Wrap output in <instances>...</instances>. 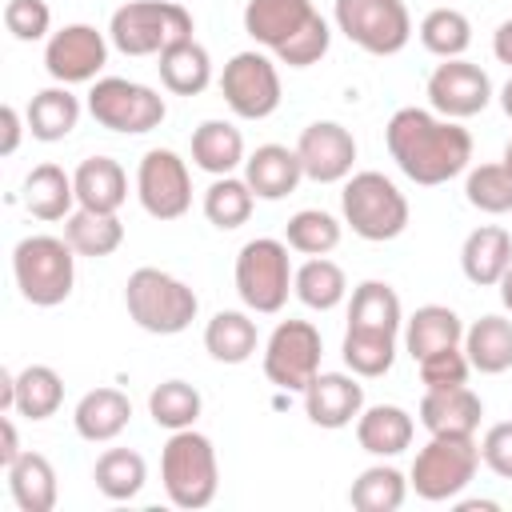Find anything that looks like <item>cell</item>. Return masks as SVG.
I'll use <instances>...</instances> for the list:
<instances>
[{
    "mask_svg": "<svg viewBox=\"0 0 512 512\" xmlns=\"http://www.w3.org/2000/svg\"><path fill=\"white\" fill-rule=\"evenodd\" d=\"M384 140H388V156L396 160V168L412 184H424V188L448 184L472 160L468 128L428 108H396L384 128Z\"/></svg>",
    "mask_w": 512,
    "mask_h": 512,
    "instance_id": "obj_1",
    "label": "cell"
},
{
    "mask_svg": "<svg viewBox=\"0 0 512 512\" xmlns=\"http://www.w3.org/2000/svg\"><path fill=\"white\" fill-rule=\"evenodd\" d=\"M244 32L288 68H308L324 60L332 44V28L312 8V0H248Z\"/></svg>",
    "mask_w": 512,
    "mask_h": 512,
    "instance_id": "obj_2",
    "label": "cell"
},
{
    "mask_svg": "<svg viewBox=\"0 0 512 512\" xmlns=\"http://www.w3.org/2000/svg\"><path fill=\"white\" fill-rule=\"evenodd\" d=\"M160 480L176 508H188V512L208 508L220 488V464H216L212 440L196 428L172 432L160 452Z\"/></svg>",
    "mask_w": 512,
    "mask_h": 512,
    "instance_id": "obj_3",
    "label": "cell"
},
{
    "mask_svg": "<svg viewBox=\"0 0 512 512\" xmlns=\"http://www.w3.org/2000/svg\"><path fill=\"white\" fill-rule=\"evenodd\" d=\"M12 276L28 304L56 308L76 284V248L60 236H24L12 248Z\"/></svg>",
    "mask_w": 512,
    "mask_h": 512,
    "instance_id": "obj_4",
    "label": "cell"
},
{
    "mask_svg": "<svg viewBox=\"0 0 512 512\" xmlns=\"http://www.w3.org/2000/svg\"><path fill=\"white\" fill-rule=\"evenodd\" d=\"M124 304H128V316L136 320V328H144L152 336H176L200 312L196 292L160 268H136L124 284Z\"/></svg>",
    "mask_w": 512,
    "mask_h": 512,
    "instance_id": "obj_5",
    "label": "cell"
},
{
    "mask_svg": "<svg viewBox=\"0 0 512 512\" xmlns=\"http://www.w3.org/2000/svg\"><path fill=\"white\" fill-rule=\"evenodd\" d=\"M344 224L372 244L396 240L408 228V196L384 176V172H352L340 192Z\"/></svg>",
    "mask_w": 512,
    "mask_h": 512,
    "instance_id": "obj_6",
    "label": "cell"
},
{
    "mask_svg": "<svg viewBox=\"0 0 512 512\" xmlns=\"http://www.w3.org/2000/svg\"><path fill=\"white\" fill-rule=\"evenodd\" d=\"M192 36V16L176 0H132L112 12L108 40L124 56H160L168 44Z\"/></svg>",
    "mask_w": 512,
    "mask_h": 512,
    "instance_id": "obj_7",
    "label": "cell"
},
{
    "mask_svg": "<svg viewBox=\"0 0 512 512\" xmlns=\"http://www.w3.org/2000/svg\"><path fill=\"white\" fill-rule=\"evenodd\" d=\"M476 468H480V444L476 436H432L416 460H412V472H408V484L416 488L420 500H456L472 480H476Z\"/></svg>",
    "mask_w": 512,
    "mask_h": 512,
    "instance_id": "obj_8",
    "label": "cell"
},
{
    "mask_svg": "<svg viewBox=\"0 0 512 512\" xmlns=\"http://www.w3.org/2000/svg\"><path fill=\"white\" fill-rule=\"evenodd\" d=\"M292 260H288V244L272 240V236H256L236 252V292L244 300V308L272 316L288 304L292 292Z\"/></svg>",
    "mask_w": 512,
    "mask_h": 512,
    "instance_id": "obj_9",
    "label": "cell"
},
{
    "mask_svg": "<svg viewBox=\"0 0 512 512\" xmlns=\"http://www.w3.org/2000/svg\"><path fill=\"white\" fill-rule=\"evenodd\" d=\"M88 112L100 128L108 132H124V136H140L164 124L168 108L164 96L152 92L148 84L124 80V76H104L88 88Z\"/></svg>",
    "mask_w": 512,
    "mask_h": 512,
    "instance_id": "obj_10",
    "label": "cell"
},
{
    "mask_svg": "<svg viewBox=\"0 0 512 512\" xmlns=\"http://www.w3.org/2000/svg\"><path fill=\"white\" fill-rule=\"evenodd\" d=\"M336 28L372 56H396L412 40V16L404 0H336Z\"/></svg>",
    "mask_w": 512,
    "mask_h": 512,
    "instance_id": "obj_11",
    "label": "cell"
},
{
    "mask_svg": "<svg viewBox=\"0 0 512 512\" xmlns=\"http://www.w3.org/2000/svg\"><path fill=\"white\" fill-rule=\"evenodd\" d=\"M324 340L308 320H280L264 344V376L284 392H304L320 372Z\"/></svg>",
    "mask_w": 512,
    "mask_h": 512,
    "instance_id": "obj_12",
    "label": "cell"
},
{
    "mask_svg": "<svg viewBox=\"0 0 512 512\" xmlns=\"http://www.w3.org/2000/svg\"><path fill=\"white\" fill-rule=\"evenodd\" d=\"M220 92L240 120H264L280 108V72L264 52H236L224 64Z\"/></svg>",
    "mask_w": 512,
    "mask_h": 512,
    "instance_id": "obj_13",
    "label": "cell"
},
{
    "mask_svg": "<svg viewBox=\"0 0 512 512\" xmlns=\"http://www.w3.org/2000/svg\"><path fill=\"white\" fill-rule=\"evenodd\" d=\"M136 196L152 220H180L192 208L188 164L172 148H148L136 168Z\"/></svg>",
    "mask_w": 512,
    "mask_h": 512,
    "instance_id": "obj_14",
    "label": "cell"
},
{
    "mask_svg": "<svg viewBox=\"0 0 512 512\" xmlns=\"http://www.w3.org/2000/svg\"><path fill=\"white\" fill-rule=\"evenodd\" d=\"M108 64V40L92 24H64L44 44V68L56 84H88Z\"/></svg>",
    "mask_w": 512,
    "mask_h": 512,
    "instance_id": "obj_15",
    "label": "cell"
},
{
    "mask_svg": "<svg viewBox=\"0 0 512 512\" xmlns=\"http://www.w3.org/2000/svg\"><path fill=\"white\" fill-rule=\"evenodd\" d=\"M488 100H492L488 72L464 56L436 64V72L428 76V104H432V112H440L448 120H468V116L484 112Z\"/></svg>",
    "mask_w": 512,
    "mask_h": 512,
    "instance_id": "obj_16",
    "label": "cell"
},
{
    "mask_svg": "<svg viewBox=\"0 0 512 512\" xmlns=\"http://www.w3.org/2000/svg\"><path fill=\"white\" fill-rule=\"evenodd\" d=\"M296 156H300V168L308 180L316 184H336V180H348L352 176V164H356V140L344 124L336 120H316L300 132L296 140Z\"/></svg>",
    "mask_w": 512,
    "mask_h": 512,
    "instance_id": "obj_17",
    "label": "cell"
},
{
    "mask_svg": "<svg viewBox=\"0 0 512 512\" xmlns=\"http://www.w3.org/2000/svg\"><path fill=\"white\" fill-rule=\"evenodd\" d=\"M304 412L316 428H348L364 412V384L352 372H316L304 388Z\"/></svg>",
    "mask_w": 512,
    "mask_h": 512,
    "instance_id": "obj_18",
    "label": "cell"
},
{
    "mask_svg": "<svg viewBox=\"0 0 512 512\" xmlns=\"http://www.w3.org/2000/svg\"><path fill=\"white\" fill-rule=\"evenodd\" d=\"M480 416H484V404H480V396L468 384H456V388H424L420 424L432 436H440V432H448V436H476Z\"/></svg>",
    "mask_w": 512,
    "mask_h": 512,
    "instance_id": "obj_19",
    "label": "cell"
},
{
    "mask_svg": "<svg viewBox=\"0 0 512 512\" xmlns=\"http://www.w3.org/2000/svg\"><path fill=\"white\" fill-rule=\"evenodd\" d=\"M460 268L472 284L480 288H492L500 284V276L512 268V232L500 228V224H480L464 236V248H460Z\"/></svg>",
    "mask_w": 512,
    "mask_h": 512,
    "instance_id": "obj_20",
    "label": "cell"
},
{
    "mask_svg": "<svg viewBox=\"0 0 512 512\" xmlns=\"http://www.w3.org/2000/svg\"><path fill=\"white\" fill-rule=\"evenodd\" d=\"M244 180L256 192V200H284L288 192H296V184L304 180L300 156L296 148L284 144H260L248 160H244Z\"/></svg>",
    "mask_w": 512,
    "mask_h": 512,
    "instance_id": "obj_21",
    "label": "cell"
},
{
    "mask_svg": "<svg viewBox=\"0 0 512 512\" xmlns=\"http://www.w3.org/2000/svg\"><path fill=\"white\" fill-rule=\"evenodd\" d=\"M132 420V400L120 392V388H92L80 396L76 412H72V424L84 440L92 444H108L116 440Z\"/></svg>",
    "mask_w": 512,
    "mask_h": 512,
    "instance_id": "obj_22",
    "label": "cell"
},
{
    "mask_svg": "<svg viewBox=\"0 0 512 512\" xmlns=\"http://www.w3.org/2000/svg\"><path fill=\"white\" fill-rule=\"evenodd\" d=\"M76 184V204L88 212H120L128 200V176L112 156H88L72 172Z\"/></svg>",
    "mask_w": 512,
    "mask_h": 512,
    "instance_id": "obj_23",
    "label": "cell"
},
{
    "mask_svg": "<svg viewBox=\"0 0 512 512\" xmlns=\"http://www.w3.org/2000/svg\"><path fill=\"white\" fill-rule=\"evenodd\" d=\"M156 60H160L156 68H160L164 88L176 92V96H200L212 84V56L196 36L168 44Z\"/></svg>",
    "mask_w": 512,
    "mask_h": 512,
    "instance_id": "obj_24",
    "label": "cell"
},
{
    "mask_svg": "<svg viewBox=\"0 0 512 512\" xmlns=\"http://www.w3.org/2000/svg\"><path fill=\"white\" fill-rule=\"evenodd\" d=\"M456 344H464V324L448 304H424L404 320V348L412 360H424Z\"/></svg>",
    "mask_w": 512,
    "mask_h": 512,
    "instance_id": "obj_25",
    "label": "cell"
},
{
    "mask_svg": "<svg viewBox=\"0 0 512 512\" xmlns=\"http://www.w3.org/2000/svg\"><path fill=\"white\" fill-rule=\"evenodd\" d=\"M412 416L400 404H372L356 416V440L372 456H400L412 444Z\"/></svg>",
    "mask_w": 512,
    "mask_h": 512,
    "instance_id": "obj_26",
    "label": "cell"
},
{
    "mask_svg": "<svg viewBox=\"0 0 512 512\" xmlns=\"http://www.w3.org/2000/svg\"><path fill=\"white\" fill-rule=\"evenodd\" d=\"M8 492L20 512H52L56 508V468L40 452H20L8 468Z\"/></svg>",
    "mask_w": 512,
    "mask_h": 512,
    "instance_id": "obj_27",
    "label": "cell"
},
{
    "mask_svg": "<svg viewBox=\"0 0 512 512\" xmlns=\"http://www.w3.org/2000/svg\"><path fill=\"white\" fill-rule=\"evenodd\" d=\"M192 160L208 176H232L248 156H244V136L228 120H204L192 132Z\"/></svg>",
    "mask_w": 512,
    "mask_h": 512,
    "instance_id": "obj_28",
    "label": "cell"
},
{
    "mask_svg": "<svg viewBox=\"0 0 512 512\" xmlns=\"http://www.w3.org/2000/svg\"><path fill=\"white\" fill-rule=\"evenodd\" d=\"M76 204V184L60 164H36L24 176V208L36 220H68Z\"/></svg>",
    "mask_w": 512,
    "mask_h": 512,
    "instance_id": "obj_29",
    "label": "cell"
},
{
    "mask_svg": "<svg viewBox=\"0 0 512 512\" xmlns=\"http://www.w3.org/2000/svg\"><path fill=\"white\" fill-rule=\"evenodd\" d=\"M24 120H28V132L36 140L56 144L80 124V96H72L68 84H52V88H44V92H36L28 100Z\"/></svg>",
    "mask_w": 512,
    "mask_h": 512,
    "instance_id": "obj_30",
    "label": "cell"
},
{
    "mask_svg": "<svg viewBox=\"0 0 512 512\" xmlns=\"http://www.w3.org/2000/svg\"><path fill=\"white\" fill-rule=\"evenodd\" d=\"M464 352L468 364L484 376H500L512 368V320L504 316H480L472 328H464Z\"/></svg>",
    "mask_w": 512,
    "mask_h": 512,
    "instance_id": "obj_31",
    "label": "cell"
},
{
    "mask_svg": "<svg viewBox=\"0 0 512 512\" xmlns=\"http://www.w3.org/2000/svg\"><path fill=\"white\" fill-rule=\"evenodd\" d=\"M404 324V308L392 284L384 280H364L352 288V304H348V328H364V332H400Z\"/></svg>",
    "mask_w": 512,
    "mask_h": 512,
    "instance_id": "obj_32",
    "label": "cell"
},
{
    "mask_svg": "<svg viewBox=\"0 0 512 512\" xmlns=\"http://www.w3.org/2000/svg\"><path fill=\"white\" fill-rule=\"evenodd\" d=\"M260 336H256V320L248 312H236V308H224L208 320L204 328V348L212 360L220 364H244L252 352H256Z\"/></svg>",
    "mask_w": 512,
    "mask_h": 512,
    "instance_id": "obj_33",
    "label": "cell"
},
{
    "mask_svg": "<svg viewBox=\"0 0 512 512\" xmlns=\"http://www.w3.org/2000/svg\"><path fill=\"white\" fill-rule=\"evenodd\" d=\"M292 292L304 308H316V312H332L344 296H348V276L336 260L328 256H312L296 268L292 276Z\"/></svg>",
    "mask_w": 512,
    "mask_h": 512,
    "instance_id": "obj_34",
    "label": "cell"
},
{
    "mask_svg": "<svg viewBox=\"0 0 512 512\" xmlns=\"http://www.w3.org/2000/svg\"><path fill=\"white\" fill-rule=\"evenodd\" d=\"M64 240L76 248V256H112L120 244H124V224L116 220V212H88V208H76L68 220H64Z\"/></svg>",
    "mask_w": 512,
    "mask_h": 512,
    "instance_id": "obj_35",
    "label": "cell"
},
{
    "mask_svg": "<svg viewBox=\"0 0 512 512\" xmlns=\"http://www.w3.org/2000/svg\"><path fill=\"white\" fill-rule=\"evenodd\" d=\"M64 404V380L56 368L48 364H28L24 372H16V408L24 420H48L56 416Z\"/></svg>",
    "mask_w": 512,
    "mask_h": 512,
    "instance_id": "obj_36",
    "label": "cell"
},
{
    "mask_svg": "<svg viewBox=\"0 0 512 512\" xmlns=\"http://www.w3.org/2000/svg\"><path fill=\"white\" fill-rule=\"evenodd\" d=\"M408 496V480L404 472H396L392 464H372L364 468L352 488H348V504L356 512H396Z\"/></svg>",
    "mask_w": 512,
    "mask_h": 512,
    "instance_id": "obj_37",
    "label": "cell"
},
{
    "mask_svg": "<svg viewBox=\"0 0 512 512\" xmlns=\"http://www.w3.org/2000/svg\"><path fill=\"white\" fill-rule=\"evenodd\" d=\"M92 480H96V488H100L108 500H132V496H140V488H144V480H148V464H144V456L132 452V448H108V452L96 460Z\"/></svg>",
    "mask_w": 512,
    "mask_h": 512,
    "instance_id": "obj_38",
    "label": "cell"
},
{
    "mask_svg": "<svg viewBox=\"0 0 512 512\" xmlns=\"http://www.w3.org/2000/svg\"><path fill=\"white\" fill-rule=\"evenodd\" d=\"M252 204H256V192L248 188L244 176H216L208 184V192H204V216L220 232H232V228L248 224Z\"/></svg>",
    "mask_w": 512,
    "mask_h": 512,
    "instance_id": "obj_39",
    "label": "cell"
},
{
    "mask_svg": "<svg viewBox=\"0 0 512 512\" xmlns=\"http://www.w3.org/2000/svg\"><path fill=\"white\" fill-rule=\"evenodd\" d=\"M340 356L348 364V372H356L360 380L384 376L396 360V336L392 332H364V328H344V344Z\"/></svg>",
    "mask_w": 512,
    "mask_h": 512,
    "instance_id": "obj_40",
    "label": "cell"
},
{
    "mask_svg": "<svg viewBox=\"0 0 512 512\" xmlns=\"http://www.w3.org/2000/svg\"><path fill=\"white\" fill-rule=\"evenodd\" d=\"M200 408H204V400H200V392L188 380H164V384H156L148 392V416L160 428H168V432L192 428L196 416H200Z\"/></svg>",
    "mask_w": 512,
    "mask_h": 512,
    "instance_id": "obj_41",
    "label": "cell"
},
{
    "mask_svg": "<svg viewBox=\"0 0 512 512\" xmlns=\"http://www.w3.org/2000/svg\"><path fill=\"white\" fill-rule=\"evenodd\" d=\"M420 44L440 60H456L472 44V24L460 8H432L420 20Z\"/></svg>",
    "mask_w": 512,
    "mask_h": 512,
    "instance_id": "obj_42",
    "label": "cell"
},
{
    "mask_svg": "<svg viewBox=\"0 0 512 512\" xmlns=\"http://www.w3.org/2000/svg\"><path fill=\"white\" fill-rule=\"evenodd\" d=\"M284 244L304 256H328L340 244V220L324 208H300L284 224Z\"/></svg>",
    "mask_w": 512,
    "mask_h": 512,
    "instance_id": "obj_43",
    "label": "cell"
},
{
    "mask_svg": "<svg viewBox=\"0 0 512 512\" xmlns=\"http://www.w3.org/2000/svg\"><path fill=\"white\" fill-rule=\"evenodd\" d=\"M464 196L476 212L504 216V212H512V172L504 164H480V168L468 172Z\"/></svg>",
    "mask_w": 512,
    "mask_h": 512,
    "instance_id": "obj_44",
    "label": "cell"
},
{
    "mask_svg": "<svg viewBox=\"0 0 512 512\" xmlns=\"http://www.w3.org/2000/svg\"><path fill=\"white\" fill-rule=\"evenodd\" d=\"M416 368H420L424 388H456V384H468V372H472L468 352L460 344L456 348H440V352L416 360Z\"/></svg>",
    "mask_w": 512,
    "mask_h": 512,
    "instance_id": "obj_45",
    "label": "cell"
},
{
    "mask_svg": "<svg viewBox=\"0 0 512 512\" xmlns=\"http://www.w3.org/2000/svg\"><path fill=\"white\" fill-rule=\"evenodd\" d=\"M48 24H52V12H48L44 0H8L4 4V28L16 40H24V44L44 40L48 36Z\"/></svg>",
    "mask_w": 512,
    "mask_h": 512,
    "instance_id": "obj_46",
    "label": "cell"
},
{
    "mask_svg": "<svg viewBox=\"0 0 512 512\" xmlns=\"http://www.w3.org/2000/svg\"><path fill=\"white\" fill-rule=\"evenodd\" d=\"M480 460L500 476V480H512V420H500L484 432L480 440Z\"/></svg>",
    "mask_w": 512,
    "mask_h": 512,
    "instance_id": "obj_47",
    "label": "cell"
},
{
    "mask_svg": "<svg viewBox=\"0 0 512 512\" xmlns=\"http://www.w3.org/2000/svg\"><path fill=\"white\" fill-rule=\"evenodd\" d=\"M0 132H4V140H0V156H12V152L20 148V132H24L20 112H16L12 104H4V108H0Z\"/></svg>",
    "mask_w": 512,
    "mask_h": 512,
    "instance_id": "obj_48",
    "label": "cell"
},
{
    "mask_svg": "<svg viewBox=\"0 0 512 512\" xmlns=\"http://www.w3.org/2000/svg\"><path fill=\"white\" fill-rule=\"evenodd\" d=\"M16 456H20V436H16V424H12V416L4 412V416H0V464L8 468Z\"/></svg>",
    "mask_w": 512,
    "mask_h": 512,
    "instance_id": "obj_49",
    "label": "cell"
},
{
    "mask_svg": "<svg viewBox=\"0 0 512 512\" xmlns=\"http://www.w3.org/2000/svg\"><path fill=\"white\" fill-rule=\"evenodd\" d=\"M492 52H496V60H500V64H508V68H512V20H504V24L492 32Z\"/></svg>",
    "mask_w": 512,
    "mask_h": 512,
    "instance_id": "obj_50",
    "label": "cell"
},
{
    "mask_svg": "<svg viewBox=\"0 0 512 512\" xmlns=\"http://www.w3.org/2000/svg\"><path fill=\"white\" fill-rule=\"evenodd\" d=\"M0 408H4V412L16 408V376H12L8 368L0 372Z\"/></svg>",
    "mask_w": 512,
    "mask_h": 512,
    "instance_id": "obj_51",
    "label": "cell"
},
{
    "mask_svg": "<svg viewBox=\"0 0 512 512\" xmlns=\"http://www.w3.org/2000/svg\"><path fill=\"white\" fill-rule=\"evenodd\" d=\"M456 508H460V512H492V508H496V500H460Z\"/></svg>",
    "mask_w": 512,
    "mask_h": 512,
    "instance_id": "obj_52",
    "label": "cell"
},
{
    "mask_svg": "<svg viewBox=\"0 0 512 512\" xmlns=\"http://www.w3.org/2000/svg\"><path fill=\"white\" fill-rule=\"evenodd\" d=\"M500 300H504V308L512 312V268L500 276Z\"/></svg>",
    "mask_w": 512,
    "mask_h": 512,
    "instance_id": "obj_53",
    "label": "cell"
},
{
    "mask_svg": "<svg viewBox=\"0 0 512 512\" xmlns=\"http://www.w3.org/2000/svg\"><path fill=\"white\" fill-rule=\"evenodd\" d=\"M500 108H504V116L512 120V76H508V84L500 88Z\"/></svg>",
    "mask_w": 512,
    "mask_h": 512,
    "instance_id": "obj_54",
    "label": "cell"
},
{
    "mask_svg": "<svg viewBox=\"0 0 512 512\" xmlns=\"http://www.w3.org/2000/svg\"><path fill=\"white\" fill-rule=\"evenodd\" d=\"M500 164H504V168H508V172H512V140H508V144H504V156H500Z\"/></svg>",
    "mask_w": 512,
    "mask_h": 512,
    "instance_id": "obj_55",
    "label": "cell"
}]
</instances>
